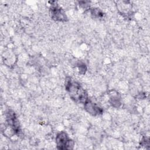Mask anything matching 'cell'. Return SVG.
<instances>
[{"label":"cell","instance_id":"6da1fadb","mask_svg":"<svg viewBox=\"0 0 150 150\" xmlns=\"http://www.w3.org/2000/svg\"><path fill=\"white\" fill-rule=\"evenodd\" d=\"M67 89L73 98L76 100H79L80 102L86 101V93L78 84L70 82L68 84Z\"/></svg>","mask_w":150,"mask_h":150},{"label":"cell","instance_id":"277c9868","mask_svg":"<svg viewBox=\"0 0 150 150\" xmlns=\"http://www.w3.org/2000/svg\"><path fill=\"white\" fill-rule=\"evenodd\" d=\"M52 13L54 18L57 20L61 21L63 19H64V13L62 11V10L60 8H57L56 7L53 8L52 11Z\"/></svg>","mask_w":150,"mask_h":150},{"label":"cell","instance_id":"7a4b0ae2","mask_svg":"<svg viewBox=\"0 0 150 150\" xmlns=\"http://www.w3.org/2000/svg\"><path fill=\"white\" fill-rule=\"evenodd\" d=\"M56 142L57 145L60 146V149L69 148V146H70H70L73 145V143H71V141L67 139L66 134L64 132L60 133L57 135Z\"/></svg>","mask_w":150,"mask_h":150},{"label":"cell","instance_id":"3957f363","mask_svg":"<svg viewBox=\"0 0 150 150\" xmlns=\"http://www.w3.org/2000/svg\"><path fill=\"white\" fill-rule=\"evenodd\" d=\"M86 108L87 109V110L91 114H98L100 112V108L99 107H98L97 106L95 105L93 103H90V102H88L86 103Z\"/></svg>","mask_w":150,"mask_h":150}]
</instances>
